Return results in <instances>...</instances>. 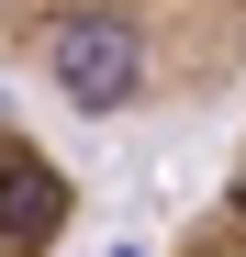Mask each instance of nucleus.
<instances>
[{
	"label": "nucleus",
	"mask_w": 246,
	"mask_h": 257,
	"mask_svg": "<svg viewBox=\"0 0 246 257\" xmlns=\"http://www.w3.org/2000/svg\"><path fill=\"white\" fill-rule=\"evenodd\" d=\"M0 67L90 123L201 112L246 78V0H0Z\"/></svg>",
	"instance_id": "1"
},
{
	"label": "nucleus",
	"mask_w": 246,
	"mask_h": 257,
	"mask_svg": "<svg viewBox=\"0 0 246 257\" xmlns=\"http://www.w3.org/2000/svg\"><path fill=\"white\" fill-rule=\"evenodd\" d=\"M67 235H78V168L23 112H0V257H67Z\"/></svg>",
	"instance_id": "2"
},
{
	"label": "nucleus",
	"mask_w": 246,
	"mask_h": 257,
	"mask_svg": "<svg viewBox=\"0 0 246 257\" xmlns=\"http://www.w3.org/2000/svg\"><path fill=\"white\" fill-rule=\"evenodd\" d=\"M179 257H246V135H235V168L213 179V201L179 224Z\"/></svg>",
	"instance_id": "3"
}]
</instances>
